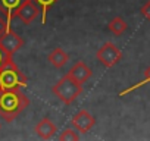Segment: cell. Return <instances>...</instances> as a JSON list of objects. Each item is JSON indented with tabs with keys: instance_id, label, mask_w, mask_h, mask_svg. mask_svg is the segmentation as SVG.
<instances>
[{
	"instance_id": "cell-13",
	"label": "cell",
	"mask_w": 150,
	"mask_h": 141,
	"mask_svg": "<svg viewBox=\"0 0 150 141\" xmlns=\"http://www.w3.org/2000/svg\"><path fill=\"white\" fill-rule=\"evenodd\" d=\"M57 2V0H34V3L38 6L40 13H41V24H46V18H47V12L50 11V8Z\"/></svg>"
},
{
	"instance_id": "cell-15",
	"label": "cell",
	"mask_w": 150,
	"mask_h": 141,
	"mask_svg": "<svg viewBox=\"0 0 150 141\" xmlns=\"http://www.w3.org/2000/svg\"><path fill=\"white\" fill-rule=\"evenodd\" d=\"M59 140L60 141H77V140H80V135L77 134V132H75L72 128H65L63 131H62V134L59 135Z\"/></svg>"
},
{
	"instance_id": "cell-9",
	"label": "cell",
	"mask_w": 150,
	"mask_h": 141,
	"mask_svg": "<svg viewBox=\"0 0 150 141\" xmlns=\"http://www.w3.org/2000/svg\"><path fill=\"white\" fill-rule=\"evenodd\" d=\"M35 132L40 138L43 140H50L52 137H54L56 131H57V126L54 125V122L49 118H43L37 125H35Z\"/></svg>"
},
{
	"instance_id": "cell-6",
	"label": "cell",
	"mask_w": 150,
	"mask_h": 141,
	"mask_svg": "<svg viewBox=\"0 0 150 141\" xmlns=\"http://www.w3.org/2000/svg\"><path fill=\"white\" fill-rule=\"evenodd\" d=\"M72 125L77 128L80 132H83V134H86V132H88L94 125H96V119H94V116L88 112V110H86V109H81V110H78L77 113H75L74 116H72Z\"/></svg>"
},
{
	"instance_id": "cell-2",
	"label": "cell",
	"mask_w": 150,
	"mask_h": 141,
	"mask_svg": "<svg viewBox=\"0 0 150 141\" xmlns=\"http://www.w3.org/2000/svg\"><path fill=\"white\" fill-rule=\"evenodd\" d=\"M27 85V77L21 72L12 57L0 65V90H15Z\"/></svg>"
},
{
	"instance_id": "cell-5",
	"label": "cell",
	"mask_w": 150,
	"mask_h": 141,
	"mask_svg": "<svg viewBox=\"0 0 150 141\" xmlns=\"http://www.w3.org/2000/svg\"><path fill=\"white\" fill-rule=\"evenodd\" d=\"M22 46H24V38L19 37L11 28L0 37V49L6 53L8 57H12Z\"/></svg>"
},
{
	"instance_id": "cell-12",
	"label": "cell",
	"mask_w": 150,
	"mask_h": 141,
	"mask_svg": "<svg viewBox=\"0 0 150 141\" xmlns=\"http://www.w3.org/2000/svg\"><path fill=\"white\" fill-rule=\"evenodd\" d=\"M108 28H109V31H110L112 34H115L116 37H119V35H122V34L127 31L128 25H127V22H125L121 16H115L113 19H110Z\"/></svg>"
},
{
	"instance_id": "cell-14",
	"label": "cell",
	"mask_w": 150,
	"mask_h": 141,
	"mask_svg": "<svg viewBox=\"0 0 150 141\" xmlns=\"http://www.w3.org/2000/svg\"><path fill=\"white\" fill-rule=\"evenodd\" d=\"M150 82V66H149V69L144 72V80L143 81H140L138 84H135V85H132V87H129V88H127V90H124V91H121L119 93V96L122 97V96H125L127 93H131V91H134L135 88H138V87H143V85H146V84H149Z\"/></svg>"
},
{
	"instance_id": "cell-4",
	"label": "cell",
	"mask_w": 150,
	"mask_h": 141,
	"mask_svg": "<svg viewBox=\"0 0 150 141\" xmlns=\"http://www.w3.org/2000/svg\"><path fill=\"white\" fill-rule=\"evenodd\" d=\"M96 59L105 66V68H112L115 66L121 59H122V53L121 50L110 41L105 43L97 51H96Z\"/></svg>"
},
{
	"instance_id": "cell-8",
	"label": "cell",
	"mask_w": 150,
	"mask_h": 141,
	"mask_svg": "<svg viewBox=\"0 0 150 141\" xmlns=\"http://www.w3.org/2000/svg\"><path fill=\"white\" fill-rule=\"evenodd\" d=\"M68 75L71 78H74L75 81H78L80 84H84L90 80V77L93 75V70L87 66V63H84L83 60H78L77 63H75L71 70L68 72Z\"/></svg>"
},
{
	"instance_id": "cell-11",
	"label": "cell",
	"mask_w": 150,
	"mask_h": 141,
	"mask_svg": "<svg viewBox=\"0 0 150 141\" xmlns=\"http://www.w3.org/2000/svg\"><path fill=\"white\" fill-rule=\"evenodd\" d=\"M47 60L54 66V68H57V69H60V68H63L66 63H68V60H69V56H68V53L62 49V47H56V49H53L50 53H49V56H47Z\"/></svg>"
},
{
	"instance_id": "cell-16",
	"label": "cell",
	"mask_w": 150,
	"mask_h": 141,
	"mask_svg": "<svg viewBox=\"0 0 150 141\" xmlns=\"http://www.w3.org/2000/svg\"><path fill=\"white\" fill-rule=\"evenodd\" d=\"M140 13H141V15H143L147 21H150V0H149V2H146V3L141 6Z\"/></svg>"
},
{
	"instance_id": "cell-17",
	"label": "cell",
	"mask_w": 150,
	"mask_h": 141,
	"mask_svg": "<svg viewBox=\"0 0 150 141\" xmlns=\"http://www.w3.org/2000/svg\"><path fill=\"white\" fill-rule=\"evenodd\" d=\"M8 30H9V24H8V21H5L2 16H0V37H2Z\"/></svg>"
},
{
	"instance_id": "cell-7",
	"label": "cell",
	"mask_w": 150,
	"mask_h": 141,
	"mask_svg": "<svg viewBox=\"0 0 150 141\" xmlns=\"http://www.w3.org/2000/svg\"><path fill=\"white\" fill-rule=\"evenodd\" d=\"M38 13H40V9H38V6L34 3V0H25V2L19 6V9L16 11L15 16L19 18L25 25H30V24H33V21L38 16Z\"/></svg>"
},
{
	"instance_id": "cell-10",
	"label": "cell",
	"mask_w": 150,
	"mask_h": 141,
	"mask_svg": "<svg viewBox=\"0 0 150 141\" xmlns=\"http://www.w3.org/2000/svg\"><path fill=\"white\" fill-rule=\"evenodd\" d=\"M25 2V0H0V12L6 15V21L8 24L15 18L16 11L19 9V6Z\"/></svg>"
},
{
	"instance_id": "cell-3",
	"label": "cell",
	"mask_w": 150,
	"mask_h": 141,
	"mask_svg": "<svg viewBox=\"0 0 150 141\" xmlns=\"http://www.w3.org/2000/svg\"><path fill=\"white\" fill-rule=\"evenodd\" d=\"M53 94L66 106L72 104L75 100H77L81 93H83V84H80L78 81H75L74 78H71L68 74L60 78L53 87H52Z\"/></svg>"
},
{
	"instance_id": "cell-1",
	"label": "cell",
	"mask_w": 150,
	"mask_h": 141,
	"mask_svg": "<svg viewBox=\"0 0 150 141\" xmlns=\"http://www.w3.org/2000/svg\"><path fill=\"white\" fill-rule=\"evenodd\" d=\"M30 104L28 97L21 91L15 90H0V118L6 122L13 121L21 112H24Z\"/></svg>"
},
{
	"instance_id": "cell-18",
	"label": "cell",
	"mask_w": 150,
	"mask_h": 141,
	"mask_svg": "<svg viewBox=\"0 0 150 141\" xmlns=\"http://www.w3.org/2000/svg\"><path fill=\"white\" fill-rule=\"evenodd\" d=\"M6 59H8V56H6V53H5V51H3L2 49H0V65H2V63H3V62H5Z\"/></svg>"
}]
</instances>
